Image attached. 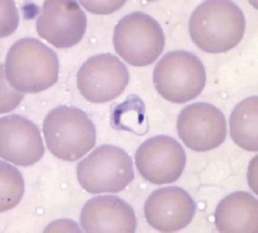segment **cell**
<instances>
[{
  "instance_id": "cell-1",
  "label": "cell",
  "mask_w": 258,
  "mask_h": 233,
  "mask_svg": "<svg viewBox=\"0 0 258 233\" xmlns=\"http://www.w3.org/2000/svg\"><path fill=\"white\" fill-rule=\"evenodd\" d=\"M246 22L240 8L228 0H210L200 4L189 22L190 35L205 52H228L244 36Z\"/></svg>"
},
{
  "instance_id": "cell-2",
  "label": "cell",
  "mask_w": 258,
  "mask_h": 233,
  "mask_svg": "<svg viewBox=\"0 0 258 233\" xmlns=\"http://www.w3.org/2000/svg\"><path fill=\"white\" fill-rule=\"evenodd\" d=\"M2 69L14 90L38 93L58 82L60 63L52 49L36 38H25L12 45Z\"/></svg>"
},
{
  "instance_id": "cell-3",
  "label": "cell",
  "mask_w": 258,
  "mask_h": 233,
  "mask_svg": "<svg viewBox=\"0 0 258 233\" xmlns=\"http://www.w3.org/2000/svg\"><path fill=\"white\" fill-rule=\"evenodd\" d=\"M43 132L48 150L64 161L79 160L96 144L95 125L77 108L60 106L52 110L45 118Z\"/></svg>"
},
{
  "instance_id": "cell-4",
  "label": "cell",
  "mask_w": 258,
  "mask_h": 233,
  "mask_svg": "<svg viewBox=\"0 0 258 233\" xmlns=\"http://www.w3.org/2000/svg\"><path fill=\"white\" fill-rule=\"evenodd\" d=\"M153 83L158 93L171 103L191 101L204 90L205 67L196 55L183 50L166 54L153 71Z\"/></svg>"
},
{
  "instance_id": "cell-5",
  "label": "cell",
  "mask_w": 258,
  "mask_h": 233,
  "mask_svg": "<svg viewBox=\"0 0 258 233\" xmlns=\"http://www.w3.org/2000/svg\"><path fill=\"white\" fill-rule=\"evenodd\" d=\"M77 179L88 193H117L133 181V161L123 150L112 145L98 147L77 165Z\"/></svg>"
},
{
  "instance_id": "cell-6",
  "label": "cell",
  "mask_w": 258,
  "mask_h": 233,
  "mask_svg": "<svg viewBox=\"0 0 258 233\" xmlns=\"http://www.w3.org/2000/svg\"><path fill=\"white\" fill-rule=\"evenodd\" d=\"M113 42L116 53L128 64L145 67L160 56L165 38L156 20L143 12H135L116 24Z\"/></svg>"
},
{
  "instance_id": "cell-7",
  "label": "cell",
  "mask_w": 258,
  "mask_h": 233,
  "mask_svg": "<svg viewBox=\"0 0 258 233\" xmlns=\"http://www.w3.org/2000/svg\"><path fill=\"white\" fill-rule=\"evenodd\" d=\"M127 67L114 55L102 54L83 63L77 75V87L87 101L104 103L121 95L129 83Z\"/></svg>"
},
{
  "instance_id": "cell-8",
  "label": "cell",
  "mask_w": 258,
  "mask_h": 233,
  "mask_svg": "<svg viewBox=\"0 0 258 233\" xmlns=\"http://www.w3.org/2000/svg\"><path fill=\"white\" fill-rule=\"evenodd\" d=\"M135 158L141 177L158 185L177 181L187 163L183 146L175 139L164 135L143 142L137 149Z\"/></svg>"
},
{
  "instance_id": "cell-9",
  "label": "cell",
  "mask_w": 258,
  "mask_h": 233,
  "mask_svg": "<svg viewBox=\"0 0 258 233\" xmlns=\"http://www.w3.org/2000/svg\"><path fill=\"white\" fill-rule=\"evenodd\" d=\"M177 128L184 144L196 152L218 148L227 136L224 114L207 103H196L184 108L178 116Z\"/></svg>"
},
{
  "instance_id": "cell-10",
  "label": "cell",
  "mask_w": 258,
  "mask_h": 233,
  "mask_svg": "<svg viewBox=\"0 0 258 233\" xmlns=\"http://www.w3.org/2000/svg\"><path fill=\"white\" fill-rule=\"evenodd\" d=\"M87 26V16L75 1H45L36 20L39 36L58 48L81 42Z\"/></svg>"
},
{
  "instance_id": "cell-11",
  "label": "cell",
  "mask_w": 258,
  "mask_h": 233,
  "mask_svg": "<svg viewBox=\"0 0 258 233\" xmlns=\"http://www.w3.org/2000/svg\"><path fill=\"white\" fill-rule=\"evenodd\" d=\"M196 204L188 192L181 187H168L153 192L145 202L147 222L161 232L179 231L194 219Z\"/></svg>"
},
{
  "instance_id": "cell-12",
  "label": "cell",
  "mask_w": 258,
  "mask_h": 233,
  "mask_svg": "<svg viewBox=\"0 0 258 233\" xmlns=\"http://www.w3.org/2000/svg\"><path fill=\"white\" fill-rule=\"evenodd\" d=\"M45 148L40 130L28 119L19 115L0 120V155L18 166H30L44 156Z\"/></svg>"
},
{
  "instance_id": "cell-13",
  "label": "cell",
  "mask_w": 258,
  "mask_h": 233,
  "mask_svg": "<svg viewBox=\"0 0 258 233\" xmlns=\"http://www.w3.org/2000/svg\"><path fill=\"white\" fill-rule=\"evenodd\" d=\"M80 222L88 233H133L137 228L134 210L117 196H97L82 209Z\"/></svg>"
},
{
  "instance_id": "cell-14",
  "label": "cell",
  "mask_w": 258,
  "mask_h": 233,
  "mask_svg": "<svg viewBox=\"0 0 258 233\" xmlns=\"http://www.w3.org/2000/svg\"><path fill=\"white\" fill-rule=\"evenodd\" d=\"M215 224L220 232L257 233V200L245 191L229 194L217 206Z\"/></svg>"
},
{
  "instance_id": "cell-15",
  "label": "cell",
  "mask_w": 258,
  "mask_h": 233,
  "mask_svg": "<svg viewBox=\"0 0 258 233\" xmlns=\"http://www.w3.org/2000/svg\"><path fill=\"white\" fill-rule=\"evenodd\" d=\"M258 98L253 96L241 101L229 118L230 136L233 142L249 152L258 150Z\"/></svg>"
},
{
  "instance_id": "cell-16",
  "label": "cell",
  "mask_w": 258,
  "mask_h": 233,
  "mask_svg": "<svg viewBox=\"0 0 258 233\" xmlns=\"http://www.w3.org/2000/svg\"><path fill=\"white\" fill-rule=\"evenodd\" d=\"M24 192V181L15 167L1 161V212L18 205Z\"/></svg>"
},
{
  "instance_id": "cell-17",
  "label": "cell",
  "mask_w": 258,
  "mask_h": 233,
  "mask_svg": "<svg viewBox=\"0 0 258 233\" xmlns=\"http://www.w3.org/2000/svg\"><path fill=\"white\" fill-rule=\"evenodd\" d=\"M124 104L128 112L123 103L119 105V107L116 108L112 116L114 126L118 130L131 131L133 134H146L147 131L145 128L148 130V126L146 125L147 122H145V107L142 101H139L133 112L134 108L129 107L128 100H126Z\"/></svg>"
},
{
  "instance_id": "cell-18",
  "label": "cell",
  "mask_w": 258,
  "mask_h": 233,
  "mask_svg": "<svg viewBox=\"0 0 258 233\" xmlns=\"http://www.w3.org/2000/svg\"><path fill=\"white\" fill-rule=\"evenodd\" d=\"M82 5L88 11L94 14H109L122 7L125 2H89L81 1Z\"/></svg>"
}]
</instances>
